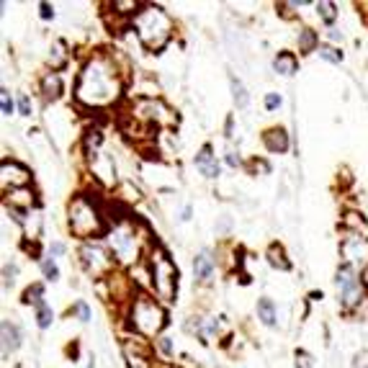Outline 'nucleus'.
Listing matches in <instances>:
<instances>
[{
	"label": "nucleus",
	"instance_id": "obj_10",
	"mask_svg": "<svg viewBox=\"0 0 368 368\" xmlns=\"http://www.w3.org/2000/svg\"><path fill=\"white\" fill-rule=\"evenodd\" d=\"M80 255H83V263L88 265V271H91L96 278L106 276V273H108V271L113 268V258L108 255V250H106L103 245L88 242V245H83V250H80Z\"/></svg>",
	"mask_w": 368,
	"mask_h": 368
},
{
	"label": "nucleus",
	"instance_id": "obj_17",
	"mask_svg": "<svg viewBox=\"0 0 368 368\" xmlns=\"http://www.w3.org/2000/svg\"><path fill=\"white\" fill-rule=\"evenodd\" d=\"M8 203L13 209H29L31 203H34V193H31L29 188H13V191H8Z\"/></svg>",
	"mask_w": 368,
	"mask_h": 368
},
{
	"label": "nucleus",
	"instance_id": "obj_1",
	"mask_svg": "<svg viewBox=\"0 0 368 368\" xmlns=\"http://www.w3.org/2000/svg\"><path fill=\"white\" fill-rule=\"evenodd\" d=\"M121 77L116 62L108 54H93L77 75L75 98L88 108H106L121 98Z\"/></svg>",
	"mask_w": 368,
	"mask_h": 368
},
{
	"label": "nucleus",
	"instance_id": "obj_41",
	"mask_svg": "<svg viewBox=\"0 0 368 368\" xmlns=\"http://www.w3.org/2000/svg\"><path fill=\"white\" fill-rule=\"evenodd\" d=\"M361 281H363V286L368 288V268H363V276H361Z\"/></svg>",
	"mask_w": 368,
	"mask_h": 368
},
{
	"label": "nucleus",
	"instance_id": "obj_4",
	"mask_svg": "<svg viewBox=\"0 0 368 368\" xmlns=\"http://www.w3.org/2000/svg\"><path fill=\"white\" fill-rule=\"evenodd\" d=\"M132 327L144 338H155L165 327V312L150 296H137L132 307Z\"/></svg>",
	"mask_w": 368,
	"mask_h": 368
},
{
	"label": "nucleus",
	"instance_id": "obj_35",
	"mask_svg": "<svg viewBox=\"0 0 368 368\" xmlns=\"http://www.w3.org/2000/svg\"><path fill=\"white\" fill-rule=\"evenodd\" d=\"M18 111H21L23 116H29V113H31V101L26 96L18 98Z\"/></svg>",
	"mask_w": 368,
	"mask_h": 368
},
{
	"label": "nucleus",
	"instance_id": "obj_3",
	"mask_svg": "<svg viewBox=\"0 0 368 368\" xmlns=\"http://www.w3.org/2000/svg\"><path fill=\"white\" fill-rule=\"evenodd\" d=\"M70 232L80 240H91L103 232V217L88 196H77L70 203Z\"/></svg>",
	"mask_w": 368,
	"mask_h": 368
},
{
	"label": "nucleus",
	"instance_id": "obj_12",
	"mask_svg": "<svg viewBox=\"0 0 368 368\" xmlns=\"http://www.w3.org/2000/svg\"><path fill=\"white\" fill-rule=\"evenodd\" d=\"M0 175H3V186L11 188V191H13V188H29V181H31L29 167H23L21 163H15V160H3Z\"/></svg>",
	"mask_w": 368,
	"mask_h": 368
},
{
	"label": "nucleus",
	"instance_id": "obj_7",
	"mask_svg": "<svg viewBox=\"0 0 368 368\" xmlns=\"http://www.w3.org/2000/svg\"><path fill=\"white\" fill-rule=\"evenodd\" d=\"M108 245L121 263H134L139 258V237H137L134 227L127 224V222H119L108 232Z\"/></svg>",
	"mask_w": 368,
	"mask_h": 368
},
{
	"label": "nucleus",
	"instance_id": "obj_5",
	"mask_svg": "<svg viewBox=\"0 0 368 368\" xmlns=\"http://www.w3.org/2000/svg\"><path fill=\"white\" fill-rule=\"evenodd\" d=\"M85 152H88V165H91L93 175H96L101 183H106V186H113V183H116V165H113V160L106 155L101 132H91V134L85 137Z\"/></svg>",
	"mask_w": 368,
	"mask_h": 368
},
{
	"label": "nucleus",
	"instance_id": "obj_36",
	"mask_svg": "<svg viewBox=\"0 0 368 368\" xmlns=\"http://www.w3.org/2000/svg\"><path fill=\"white\" fill-rule=\"evenodd\" d=\"M54 15V8L49 3H42V18H52Z\"/></svg>",
	"mask_w": 368,
	"mask_h": 368
},
{
	"label": "nucleus",
	"instance_id": "obj_32",
	"mask_svg": "<svg viewBox=\"0 0 368 368\" xmlns=\"http://www.w3.org/2000/svg\"><path fill=\"white\" fill-rule=\"evenodd\" d=\"M75 312H77V317H80V322H88V319H91V309H88L85 301H77Z\"/></svg>",
	"mask_w": 368,
	"mask_h": 368
},
{
	"label": "nucleus",
	"instance_id": "obj_30",
	"mask_svg": "<svg viewBox=\"0 0 368 368\" xmlns=\"http://www.w3.org/2000/svg\"><path fill=\"white\" fill-rule=\"evenodd\" d=\"M0 106H3V113H6V116L13 113V101H11V93L8 91H0Z\"/></svg>",
	"mask_w": 368,
	"mask_h": 368
},
{
	"label": "nucleus",
	"instance_id": "obj_33",
	"mask_svg": "<svg viewBox=\"0 0 368 368\" xmlns=\"http://www.w3.org/2000/svg\"><path fill=\"white\" fill-rule=\"evenodd\" d=\"M113 8H116V13H132L139 6H137L134 0H127V3H113Z\"/></svg>",
	"mask_w": 368,
	"mask_h": 368
},
{
	"label": "nucleus",
	"instance_id": "obj_24",
	"mask_svg": "<svg viewBox=\"0 0 368 368\" xmlns=\"http://www.w3.org/2000/svg\"><path fill=\"white\" fill-rule=\"evenodd\" d=\"M268 258H271V263L276 265V268H281V271H288V268H291V263L286 260L281 245H271V250H268Z\"/></svg>",
	"mask_w": 368,
	"mask_h": 368
},
{
	"label": "nucleus",
	"instance_id": "obj_39",
	"mask_svg": "<svg viewBox=\"0 0 368 368\" xmlns=\"http://www.w3.org/2000/svg\"><path fill=\"white\" fill-rule=\"evenodd\" d=\"M52 253H54V255H60V253H65V245H60V242H54V245H52Z\"/></svg>",
	"mask_w": 368,
	"mask_h": 368
},
{
	"label": "nucleus",
	"instance_id": "obj_20",
	"mask_svg": "<svg viewBox=\"0 0 368 368\" xmlns=\"http://www.w3.org/2000/svg\"><path fill=\"white\" fill-rule=\"evenodd\" d=\"M258 319L263 324H268V327H273L276 324V307H273L271 299H260L258 301Z\"/></svg>",
	"mask_w": 368,
	"mask_h": 368
},
{
	"label": "nucleus",
	"instance_id": "obj_40",
	"mask_svg": "<svg viewBox=\"0 0 368 368\" xmlns=\"http://www.w3.org/2000/svg\"><path fill=\"white\" fill-rule=\"evenodd\" d=\"M6 276H15V265H6Z\"/></svg>",
	"mask_w": 368,
	"mask_h": 368
},
{
	"label": "nucleus",
	"instance_id": "obj_23",
	"mask_svg": "<svg viewBox=\"0 0 368 368\" xmlns=\"http://www.w3.org/2000/svg\"><path fill=\"white\" fill-rule=\"evenodd\" d=\"M23 301H26V304H34V307H42V304H44V286L42 284H34L29 288V291L23 293Z\"/></svg>",
	"mask_w": 368,
	"mask_h": 368
},
{
	"label": "nucleus",
	"instance_id": "obj_8",
	"mask_svg": "<svg viewBox=\"0 0 368 368\" xmlns=\"http://www.w3.org/2000/svg\"><path fill=\"white\" fill-rule=\"evenodd\" d=\"M338 286H340V301L343 309H353L363 299V281H358L353 265L343 263L338 268Z\"/></svg>",
	"mask_w": 368,
	"mask_h": 368
},
{
	"label": "nucleus",
	"instance_id": "obj_9",
	"mask_svg": "<svg viewBox=\"0 0 368 368\" xmlns=\"http://www.w3.org/2000/svg\"><path fill=\"white\" fill-rule=\"evenodd\" d=\"M132 116H139V119L150 121L155 127H160V124H173L175 121L170 108H167L163 101H158V98H139L134 103V108H132Z\"/></svg>",
	"mask_w": 368,
	"mask_h": 368
},
{
	"label": "nucleus",
	"instance_id": "obj_34",
	"mask_svg": "<svg viewBox=\"0 0 368 368\" xmlns=\"http://www.w3.org/2000/svg\"><path fill=\"white\" fill-rule=\"evenodd\" d=\"M278 106H281V96H276V93L265 96V108H268V111H276Z\"/></svg>",
	"mask_w": 368,
	"mask_h": 368
},
{
	"label": "nucleus",
	"instance_id": "obj_19",
	"mask_svg": "<svg viewBox=\"0 0 368 368\" xmlns=\"http://www.w3.org/2000/svg\"><path fill=\"white\" fill-rule=\"evenodd\" d=\"M68 46H65V42H54L52 44V52H49V65H52V70H62L65 65H68Z\"/></svg>",
	"mask_w": 368,
	"mask_h": 368
},
{
	"label": "nucleus",
	"instance_id": "obj_15",
	"mask_svg": "<svg viewBox=\"0 0 368 368\" xmlns=\"http://www.w3.org/2000/svg\"><path fill=\"white\" fill-rule=\"evenodd\" d=\"M0 332H3V358H8V355L18 348V330H15V324H11L8 319H3Z\"/></svg>",
	"mask_w": 368,
	"mask_h": 368
},
{
	"label": "nucleus",
	"instance_id": "obj_16",
	"mask_svg": "<svg viewBox=\"0 0 368 368\" xmlns=\"http://www.w3.org/2000/svg\"><path fill=\"white\" fill-rule=\"evenodd\" d=\"M193 271H196V278L198 281H209L211 273H214V258L203 250V253H198V258H196V263H193Z\"/></svg>",
	"mask_w": 368,
	"mask_h": 368
},
{
	"label": "nucleus",
	"instance_id": "obj_26",
	"mask_svg": "<svg viewBox=\"0 0 368 368\" xmlns=\"http://www.w3.org/2000/svg\"><path fill=\"white\" fill-rule=\"evenodd\" d=\"M317 52H319V57H322V60L332 62V65H340V62H343V52H338L335 46H319Z\"/></svg>",
	"mask_w": 368,
	"mask_h": 368
},
{
	"label": "nucleus",
	"instance_id": "obj_38",
	"mask_svg": "<svg viewBox=\"0 0 368 368\" xmlns=\"http://www.w3.org/2000/svg\"><path fill=\"white\" fill-rule=\"evenodd\" d=\"M160 348H163V353H170V350H173V345H170L167 338H160Z\"/></svg>",
	"mask_w": 368,
	"mask_h": 368
},
{
	"label": "nucleus",
	"instance_id": "obj_28",
	"mask_svg": "<svg viewBox=\"0 0 368 368\" xmlns=\"http://www.w3.org/2000/svg\"><path fill=\"white\" fill-rule=\"evenodd\" d=\"M52 319H54L52 309L46 307V304H42V307L37 309V322H39V327H42V330H46V327L52 324Z\"/></svg>",
	"mask_w": 368,
	"mask_h": 368
},
{
	"label": "nucleus",
	"instance_id": "obj_22",
	"mask_svg": "<svg viewBox=\"0 0 368 368\" xmlns=\"http://www.w3.org/2000/svg\"><path fill=\"white\" fill-rule=\"evenodd\" d=\"M299 49H301V52H317V49H319L317 31H312V29L299 31Z\"/></svg>",
	"mask_w": 368,
	"mask_h": 368
},
{
	"label": "nucleus",
	"instance_id": "obj_25",
	"mask_svg": "<svg viewBox=\"0 0 368 368\" xmlns=\"http://www.w3.org/2000/svg\"><path fill=\"white\" fill-rule=\"evenodd\" d=\"M232 93H234V103H237V108H248V103H250L248 91H245V85H242L237 77H232Z\"/></svg>",
	"mask_w": 368,
	"mask_h": 368
},
{
	"label": "nucleus",
	"instance_id": "obj_27",
	"mask_svg": "<svg viewBox=\"0 0 368 368\" xmlns=\"http://www.w3.org/2000/svg\"><path fill=\"white\" fill-rule=\"evenodd\" d=\"M317 11H319V15H322L324 23H335V18H338V8L332 6V3H319Z\"/></svg>",
	"mask_w": 368,
	"mask_h": 368
},
{
	"label": "nucleus",
	"instance_id": "obj_21",
	"mask_svg": "<svg viewBox=\"0 0 368 368\" xmlns=\"http://www.w3.org/2000/svg\"><path fill=\"white\" fill-rule=\"evenodd\" d=\"M42 91H44L46 98H57L62 93V80L57 72H49V75H44V80H42Z\"/></svg>",
	"mask_w": 368,
	"mask_h": 368
},
{
	"label": "nucleus",
	"instance_id": "obj_11",
	"mask_svg": "<svg viewBox=\"0 0 368 368\" xmlns=\"http://www.w3.org/2000/svg\"><path fill=\"white\" fill-rule=\"evenodd\" d=\"M340 253H343L348 265L368 268V237H363V234H348L343 245H340Z\"/></svg>",
	"mask_w": 368,
	"mask_h": 368
},
{
	"label": "nucleus",
	"instance_id": "obj_37",
	"mask_svg": "<svg viewBox=\"0 0 368 368\" xmlns=\"http://www.w3.org/2000/svg\"><path fill=\"white\" fill-rule=\"evenodd\" d=\"M227 165H229V167H237V165H240V158H237L234 152H229V155H227Z\"/></svg>",
	"mask_w": 368,
	"mask_h": 368
},
{
	"label": "nucleus",
	"instance_id": "obj_14",
	"mask_svg": "<svg viewBox=\"0 0 368 368\" xmlns=\"http://www.w3.org/2000/svg\"><path fill=\"white\" fill-rule=\"evenodd\" d=\"M263 142L271 152H286L288 150V134H286V129H281V127L268 129V132L263 134Z\"/></svg>",
	"mask_w": 368,
	"mask_h": 368
},
{
	"label": "nucleus",
	"instance_id": "obj_6",
	"mask_svg": "<svg viewBox=\"0 0 368 368\" xmlns=\"http://www.w3.org/2000/svg\"><path fill=\"white\" fill-rule=\"evenodd\" d=\"M175 278H178L175 265L163 255V250H155L152 253V286L163 301L175 299Z\"/></svg>",
	"mask_w": 368,
	"mask_h": 368
},
{
	"label": "nucleus",
	"instance_id": "obj_29",
	"mask_svg": "<svg viewBox=\"0 0 368 368\" xmlns=\"http://www.w3.org/2000/svg\"><path fill=\"white\" fill-rule=\"evenodd\" d=\"M42 271H44V276L49 278V281H57V278H60V271H57V265H54L52 260H44V263H42Z\"/></svg>",
	"mask_w": 368,
	"mask_h": 368
},
{
	"label": "nucleus",
	"instance_id": "obj_13",
	"mask_svg": "<svg viewBox=\"0 0 368 368\" xmlns=\"http://www.w3.org/2000/svg\"><path fill=\"white\" fill-rule=\"evenodd\" d=\"M196 167H198L206 178H217L219 175V163H217V155L211 152V144H203L201 152L196 155Z\"/></svg>",
	"mask_w": 368,
	"mask_h": 368
},
{
	"label": "nucleus",
	"instance_id": "obj_18",
	"mask_svg": "<svg viewBox=\"0 0 368 368\" xmlns=\"http://www.w3.org/2000/svg\"><path fill=\"white\" fill-rule=\"evenodd\" d=\"M273 68H276L278 75H293L296 72V57L291 52H281L273 60Z\"/></svg>",
	"mask_w": 368,
	"mask_h": 368
},
{
	"label": "nucleus",
	"instance_id": "obj_31",
	"mask_svg": "<svg viewBox=\"0 0 368 368\" xmlns=\"http://www.w3.org/2000/svg\"><path fill=\"white\" fill-rule=\"evenodd\" d=\"M296 368H315L312 366V355L307 350H296Z\"/></svg>",
	"mask_w": 368,
	"mask_h": 368
},
{
	"label": "nucleus",
	"instance_id": "obj_2",
	"mask_svg": "<svg viewBox=\"0 0 368 368\" xmlns=\"http://www.w3.org/2000/svg\"><path fill=\"white\" fill-rule=\"evenodd\" d=\"M134 31L150 52H160L173 37V21L160 6H144L134 13Z\"/></svg>",
	"mask_w": 368,
	"mask_h": 368
}]
</instances>
